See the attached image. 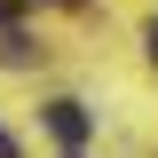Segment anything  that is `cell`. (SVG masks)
Instances as JSON below:
<instances>
[{
    "mask_svg": "<svg viewBox=\"0 0 158 158\" xmlns=\"http://www.w3.org/2000/svg\"><path fill=\"white\" fill-rule=\"evenodd\" d=\"M0 158H24V150H16V142H8V135H0Z\"/></svg>",
    "mask_w": 158,
    "mask_h": 158,
    "instance_id": "4",
    "label": "cell"
},
{
    "mask_svg": "<svg viewBox=\"0 0 158 158\" xmlns=\"http://www.w3.org/2000/svg\"><path fill=\"white\" fill-rule=\"evenodd\" d=\"M24 8H40V0H0V24H16Z\"/></svg>",
    "mask_w": 158,
    "mask_h": 158,
    "instance_id": "3",
    "label": "cell"
},
{
    "mask_svg": "<svg viewBox=\"0 0 158 158\" xmlns=\"http://www.w3.org/2000/svg\"><path fill=\"white\" fill-rule=\"evenodd\" d=\"M0 63H32V40H24L16 24H0Z\"/></svg>",
    "mask_w": 158,
    "mask_h": 158,
    "instance_id": "2",
    "label": "cell"
},
{
    "mask_svg": "<svg viewBox=\"0 0 158 158\" xmlns=\"http://www.w3.org/2000/svg\"><path fill=\"white\" fill-rule=\"evenodd\" d=\"M150 56H158V24H150Z\"/></svg>",
    "mask_w": 158,
    "mask_h": 158,
    "instance_id": "5",
    "label": "cell"
},
{
    "mask_svg": "<svg viewBox=\"0 0 158 158\" xmlns=\"http://www.w3.org/2000/svg\"><path fill=\"white\" fill-rule=\"evenodd\" d=\"M48 135H56L63 150H79V142H87V103H71V95H56V103H48Z\"/></svg>",
    "mask_w": 158,
    "mask_h": 158,
    "instance_id": "1",
    "label": "cell"
}]
</instances>
